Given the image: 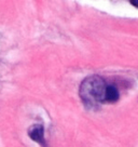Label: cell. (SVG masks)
Masks as SVG:
<instances>
[{"instance_id":"1","label":"cell","mask_w":138,"mask_h":147,"mask_svg":"<svg viewBox=\"0 0 138 147\" xmlns=\"http://www.w3.org/2000/svg\"><path fill=\"white\" fill-rule=\"evenodd\" d=\"M80 96L90 107L113 103L119 98V90L115 84L106 82L99 76H91L82 82L80 87Z\"/></svg>"},{"instance_id":"2","label":"cell","mask_w":138,"mask_h":147,"mask_svg":"<svg viewBox=\"0 0 138 147\" xmlns=\"http://www.w3.org/2000/svg\"><path fill=\"white\" fill-rule=\"evenodd\" d=\"M29 136L40 143L41 145H44V138H43V127L42 125H32L31 129L29 130Z\"/></svg>"},{"instance_id":"3","label":"cell","mask_w":138,"mask_h":147,"mask_svg":"<svg viewBox=\"0 0 138 147\" xmlns=\"http://www.w3.org/2000/svg\"><path fill=\"white\" fill-rule=\"evenodd\" d=\"M131 3L135 5L136 8H138V0H131Z\"/></svg>"}]
</instances>
